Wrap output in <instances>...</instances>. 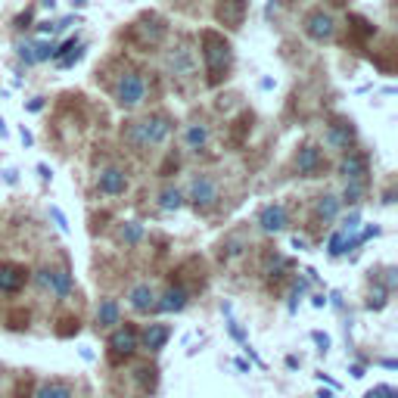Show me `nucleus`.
I'll return each instance as SVG.
<instances>
[{
	"label": "nucleus",
	"instance_id": "nucleus-1",
	"mask_svg": "<svg viewBox=\"0 0 398 398\" xmlns=\"http://www.w3.org/2000/svg\"><path fill=\"white\" fill-rule=\"evenodd\" d=\"M171 119L162 112L156 115H147V119H140V122H131L128 128H125V140L131 143L134 149H149V147H162L165 140L171 137Z\"/></svg>",
	"mask_w": 398,
	"mask_h": 398
},
{
	"label": "nucleus",
	"instance_id": "nucleus-49",
	"mask_svg": "<svg viewBox=\"0 0 398 398\" xmlns=\"http://www.w3.org/2000/svg\"><path fill=\"white\" fill-rule=\"evenodd\" d=\"M317 398H333V392L330 389H321V392H317Z\"/></svg>",
	"mask_w": 398,
	"mask_h": 398
},
{
	"label": "nucleus",
	"instance_id": "nucleus-28",
	"mask_svg": "<svg viewBox=\"0 0 398 398\" xmlns=\"http://www.w3.org/2000/svg\"><path fill=\"white\" fill-rule=\"evenodd\" d=\"M386 302H389V290L377 284V286L371 290V296H367V311H383Z\"/></svg>",
	"mask_w": 398,
	"mask_h": 398
},
{
	"label": "nucleus",
	"instance_id": "nucleus-52",
	"mask_svg": "<svg viewBox=\"0 0 398 398\" xmlns=\"http://www.w3.org/2000/svg\"><path fill=\"white\" fill-rule=\"evenodd\" d=\"M84 3H88V0H72V7H84Z\"/></svg>",
	"mask_w": 398,
	"mask_h": 398
},
{
	"label": "nucleus",
	"instance_id": "nucleus-20",
	"mask_svg": "<svg viewBox=\"0 0 398 398\" xmlns=\"http://www.w3.org/2000/svg\"><path fill=\"white\" fill-rule=\"evenodd\" d=\"M122 324V308L115 299H103L100 308H97V327L100 330H112V327Z\"/></svg>",
	"mask_w": 398,
	"mask_h": 398
},
{
	"label": "nucleus",
	"instance_id": "nucleus-39",
	"mask_svg": "<svg viewBox=\"0 0 398 398\" xmlns=\"http://www.w3.org/2000/svg\"><path fill=\"white\" fill-rule=\"evenodd\" d=\"M277 10H280V0H271V3H268V10H264V16H268V19H274V16H277Z\"/></svg>",
	"mask_w": 398,
	"mask_h": 398
},
{
	"label": "nucleus",
	"instance_id": "nucleus-16",
	"mask_svg": "<svg viewBox=\"0 0 398 398\" xmlns=\"http://www.w3.org/2000/svg\"><path fill=\"white\" fill-rule=\"evenodd\" d=\"M169 339H171V327L169 324H147V327H143V333H140V349L162 351Z\"/></svg>",
	"mask_w": 398,
	"mask_h": 398
},
{
	"label": "nucleus",
	"instance_id": "nucleus-46",
	"mask_svg": "<svg viewBox=\"0 0 398 398\" xmlns=\"http://www.w3.org/2000/svg\"><path fill=\"white\" fill-rule=\"evenodd\" d=\"M38 32H41V34H50V32H56V25H50V22H38Z\"/></svg>",
	"mask_w": 398,
	"mask_h": 398
},
{
	"label": "nucleus",
	"instance_id": "nucleus-47",
	"mask_svg": "<svg viewBox=\"0 0 398 398\" xmlns=\"http://www.w3.org/2000/svg\"><path fill=\"white\" fill-rule=\"evenodd\" d=\"M364 398H383V386H377V389L364 392Z\"/></svg>",
	"mask_w": 398,
	"mask_h": 398
},
{
	"label": "nucleus",
	"instance_id": "nucleus-22",
	"mask_svg": "<svg viewBox=\"0 0 398 398\" xmlns=\"http://www.w3.org/2000/svg\"><path fill=\"white\" fill-rule=\"evenodd\" d=\"M137 34H140V41L143 44H162V38H165V25H162V19H143L140 25H137Z\"/></svg>",
	"mask_w": 398,
	"mask_h": 398
},
{
	"label": "nucleus",
	"instance_id": "nucleus-31",
	"mask_svg": "<svg viewBox=\"0 0 398 398\" xmlns=\"http://www.w3.org/2000/svg\"><path fill=\"white\" fill-rule=\"evenodd\" d=\"M286 268V258L284 256H274L271 252L268 256V264H264V274H271V277H280V271Z\"/></svg>",
	"mask_w": 398,
	"mask_h": 398
},
{
	"label": "nucleus",
	"instance_id": "nucleus-33",
	"mask_svg": "<svg viewBox=\"0 0 398 398\" xmlns=\"http://www.w3.org/2000/svg\"><path fill=\"white\" fill-rule=\"evenodd\" d=\"M82 56H84V47H75V50H69V53L62 56V60H60V66H62V69H72L75 62L82 60Z\"/></svg>",
	"mask_w": 398,
	"mask_h": 398
},
{
	"label": "nucleus",
	"instance_id": "nucleus-3",
	"mask_svg": "<svg viewBox=\"0 0 398 398\" xmlns=\"http://www.w3.org/2000/svg\"><path fill=\"white\" fill-rule=\"evenodd\" d=\"M34 284H38V290L41 293H50L53 299H69L72 296V271H69V264H44V268H38V274H34Z\"/></svg>",
	"mask_w": 398,
	"mask_h": 398
},
{
	"label": "nucleus",
	"instance_id": "nucleus-43",
	"mask_svg": "<svg viewBox=\"0 0 398 398\" xmlns=\"http://www.w3.org/2000/svg\"><path fill=\"white\" fill-rule=\"evenodd\" d=\"M234 367H236V371H240V373H249V371H252V367L246 364L243 358H236V361H234Z\"/></svg>",
	"mask_w": 398,
	"mask_h": 398
},
{
	"label": "nucleus",
	"instance_id": "nucleus-11",
	"mask_svg": "<svg viewBox=\"0 0 398 398\" xmlns=\"http://www.w3.org/2000/svg\"><path fill=\"white\" fill-rule=\"evenodd\" d=\"M296 171L302 177H317L321 171H324V156H321V149L314 147V143H305L302 149L296 153Z\"/></svg>",
	"mask_w": 398,
	"mask_h": 398
},
{
	"label": "nucleus",
	"instance_id": "nucleus-17",
	"mask_svg": "<svg viewBox=\"0 0 398 398\" xmlns=\"http://www.w3.org/2000/svg\"><path fill=\"white\" fill-rule=\"evenodd\" d=\"M187 290H184L181 284L169 286V290L162 293V299H156V311H169V314H177V311L187 308Z\"/></svg>",
	"mask_w": 398,
	"mask_h": 398
},
{
	"label": "nucleus",
	"instance_id": "nucleus-53",
	"mask_svg": "<svg viewBox=\"0 0 398 398\" xmlns=\"http://www.w3.org/2000/svg\"><path fill=\"white\" fill-rule=\"evenodd\" d=\"M333 3H345V0H333Z\"/></svg>",
	"mask_w": 398,
	"mask_h": 398
},
{
	"label": "nucleus",
	"instance_id": "nucleus-30",
	"mask_svg": "<svg viewBox=\"0 0 398 398\" xmlns=\"http://www.w3.org/2000/svg\"><path fill=\"white\" fill-rule=\"evenodd\" d=\"M16 53H19V60L25 62V66H34V62H38V56H34V41H19L16 44Z\"/></svg>",
	"mask_w": 398,
	"mask_h": 398
},
{
	"label": "nucleus",
	"instance_id": "nucleus-41",
	"mask_svg": "<svg viewBox=\"0 0 398 398\" xmlns=\"http://www.w3.org/2000/svg\"><path fill=\"white\" fill-rule=\"evenodd\" d=\"M311 305H314V308H324V305H327L324 293H314V296H311Z\"/></svg>",
	"mask_w": 398,
	"mask_h": 398
},
{
	"label": "nucleus",
	"instance_id": "nucleus-35",
	"mask_svg": "<svg viewBox=\"0 0 398 398\" xmlns=\"http://www.w3.org/2000/svg\"><path fill=\"white\" fill-rule=\"evenodd\" d=\"M50 218L56 221V227H60L62 234H69V221H66V215H62V212L56 209V206H50Z\"/></svg>",
	"mask_w": 398,
	"mask_h": 398
},
{
	"label": "nucleus",
	"instance_id": "nucleus-51",
	"mask_svg": "<svg viewBox=\"0 0 398 398\" xmlns=\"http://www.w3.org/2000/svg\"><path fill=\"white\" fill-rule=\"evenodd\" d=\"M41 3H44V7H50V10L56 7V0H41Z\"/></svg>",
	"mask_w": 398,
	"mask_h": 398
},
{
	"label": "nucleus",
	"instance_id": "nucleus-23",
	"mask_svg": "<svg viewBox=\"0 0 398 398\" xmlns=\"http://www.w3.org/2000/svg\"><path fill=\"white\" fill-rule=\"evenodd\" d=\"M34 398H75V389L69 383H62V380H50V383H44L41 389L34 392Z\"/></svg>",
	"mask_w": 398,
	"mask_h": 398
},
{
	"label": "nucleus",
	"instance_id": "nucleus-24",
	"mask_svg": "<svg viewBox=\"0 0 398 398\" xmlns=\"http://www.w3.org/2000/svg\"><path fill=\"white\" fill-rule=\"evenodd\" d=\"M159 209L162 212H181L184 209V193L177 187H165L159 193Z\"/></svg>",
	"mask_w": 398,
	"mask_h": 398
},
{
	"label": "nucleus",
	"instance_id": "nucleus-36",
	"mask_svg": "<svg viewBox=\"0 0 398 398\" xmlns=\"http://www.w3.org/2000/svg\"><path fill=\"white\" fill-rule=\"evenodd\" d=\"M383 286H386V290H389V293L398 286V271H395V268H389V271H386V284H383Z\"/></svg>",
	"mask_w": 398,
	"mask_h": 398
},
{
	"label": "nucleus",
	"instance_id": "nucleus-9",
	"mask_svg": "<svg viewBox=\"0 0 398 398\" xmlns=\"http://www.w3.org/2000/svg\"><path fill=\"white\" fill-rule=\"evenodd\" d=\"M367 171H371L367 156L358 153V149H345L343 159H339V175H343L345 181H364Z\"/></svg>",
	"mask_w": 398,
	"mask_h": 398
},
{
	"label": "nucleus",
	"instance_id": "nucleus-8",
	"mask_svg": "<svg viewBox=\"0 0 398 398\" xmlns=\"http://www.w3.org/2000/svg\"><path fill=\"white\" fill-rule=\"evenodd\" d=\"M305 34L317 44L333 41V38H336V19H333L330 13H324V10H314V13L305 19Z\"/></svg>",
	"mask_w": 398,
	"mask_h": 398
},
{
	"label": "nucleus",
	"instance_id": "nucleus-10",
	"mask_svg": "<svg viewBox=\"0 0 398 398\" xmlns=\"http://www.w3.org/2000/svg\"><path fill=\"white\" fill-rule=\"evenodd\" d=\"M97 190H100L103 196H122L125 190H128V175H125L122 169H115V165L100 169L97 171Z\"/></svg>",
	"mask_w": 398,
	"mask_h": 398
},
{
	"label": "nucleus",
	"instance_id": "nucleus-45",
	"mask_svg": "<svg viewBox=\"0 0 398 398\" xmlns=\"http://www.w3.org/2000/svg\"><path fill=\"white\" fill-rule=\"evenodd\" d=\"M19 137H22V143H25V147H32V143H34L32 131H25V128H22V131H19Z\"/></svg>",
	"mask_w": 398,
	"mask_h": 398
},
{
	"label": "nucleus",
	"instance_id": "nucleus-25",
	"mask_svg": "<svg viewBox=\"0 0 398 398\" xmlns=\"http://www.w3.org/2000/svg\"><path fill=\"white\" fill-rule=\"evenodd\" d=\"M119 240H122L125 246H137L143 240V224L137 221H125L122 227H119Z\"/></svg>",
	"mask_w": 398,
	"mask_h": 398
},
{
	"label": "nucleus",
	"instance_id": "nucleus-40",
	"mask_svg": "<svg viewBox=\"0 0 398 398\" xmlns=\"http://www.w3.org/2000/svg\"><path fill=\"white\" fill-rule=\"evenodd\" d=\"M3 181H7V184H16V181H19V171H16V169H7V171H3Z\"/></svg>",
	"mask_w": 398,
	"mask_h": 398
},
{
	"label": "nucleus",
	"instance_id": "nucleus-15",
	"mask_svg": "<svg viewBox=\"0 0 398 398\" xmlns=\"http://www.w3.org/2000/svg\"><path fill=\"white\" fill-rule=\"evenodd\" d=\"M324 143L330 149H336V153H345V149L355 143V128H351V122H336L327 128L324 134Z\"/></svg>",
	"mask_w": 398,
	"mask_h": 398
},
{
	"label": "nucleus",
	"instance_id": "nucleus-26",
	"mask_svg": "<svg viewBox=\"0 0 398 398\" xmlns=\"http://www.w3.org/2000/svg\"><path fill=\"white\" fill-rule=\"evenodd\" d=\"M364 181H345V190H343V199L339 203H349V206H358L364 199Z\"/></svg>",
	"mask_w": 398,
	"mask_h": 398
},
{
	"label": "nucleus",
	"instance_id": "nucleus-5",
	"mask_svg": "<svg viewBox=\"0 0 398 398\" xmlns=\"http://www.w3.org/2000/svg\"><path fill=\"white\" fill-rule=\"evenodd\" d=\"M187 199L196 212H203L206 215V212H212L218 203H221V187H218V181L212 175H196L193 181H190Z\"/></svg>",
	"mask_w": 398,
	"mask_h": 398
},
{
	"label": "nucleus",
	"instance_id": "nucleus-2",
	"mask_svg": "<svg viewBox=\"0 0 398 398\" xmlns=\"http://www.w3.org/2000/svg\"><path fill=\"white\" fill-rule=\"evenodd\" d=\"M203 60H206V72H209V82L218 84L224 78V72L230 69V44L224 41L221 34L206 32L203 34Z\"/></svg>",
	"mask_w": 398,
	"mask_h": 398
},
{
	"label": "nucleus",
	"instance_id": "nucleus-29",
	"mask_svg": "<svg viewBox=\"0 0 398 398\" xmlns=\"http://www.w3.org/2000/svg\"><path fill=\"white\" fill-rule=\"evenodd\" d=\"M345 240H349V236H345L343 230H333L330 243H327V256H330V258H339V256H345Z\"/></svg>",
	"mask_w": 398,
	"mask_h": 398
},
{
	"label": "nucleus",
	"instance_id": "nucleus-6",
	"mask_svg": "<svg viewBox=\"0 0 398 398\" xmlns=\"http://www.w3.org/2000/svg\"><path fill=\"white\" fill-rule=\"evenodd\" d=\"M165 69H169L171 82H190V78H196V56L193 50L187 47V44H177L175 50H169V56H165Z\"/></svg>",
	"mask_w": 398,
	"mask_h": 398
},
{
	"label": "nucleus",
	"instance_id": "nucleus-42",
	"mask_svg": "<svg viewBox=\"0 0 398 398\" xmlns=\"http://www.w3.org/2000/svg\"><path fill=\"white\" fill-rule=\"evenodd\" d=\"M349 373H351L355 380H361V377H364V364H351V367H349Z\"/></svg>",
	"mask_w": 398,
	"mask_h": 398
},
{
	"label": "nucleus",
	"instance_id": "nucleus-37",
	"mask_svg": "<svg viewBox=\"0 0 398 398\" xmlns=\"http://www.w3.org/2000/svg\"><path fill=\"white\" fill-rule=\"evenodd\" d=\"M293 249L305 252V249H308V240H305V236H299V234H293Z\"/></svg>",
	"mask_w": 398,
	"mask_h": 398
},
{
	"label": "nucleus",
	"instance_id": "nucleus-44",
	"mask_svg": "<svg viewBox=\"0 0 398 398\" xmlns=\"http://www.w3.org/2000/svg\"><path fill=\"white\" fill-rule=\"evenodd\" d=\"M38 175H41L44 181H53V171H50L47 165H38Z\"/></svg>",
	"mask_w": 398,
	"mask_h": 398
},
{
	"label": "nucleus",
	"instance_id": "nucleus-4",
	"mask_svg": "<svg viewBox=\"0 0 398 398\" xmlns=\"http://www.w3.org/2000/svg\"><path fill=\"white\" fill-rule=\"evenodd\" d=\"M112 97L122 109H137L147 100V82H143V75L140 72H122L119 82H115V88H112Z\"/></svg>",
	"mask_w": 398,
	"mask_h": 398
},
{
	"label": "nucleus",
	"instance_id": "nucleus-7",
	"mask_svg": "<svg viewBox=\"0 0 398 398\" xmlns=\"http://www.w3.org/2000/svg\"><path fill=\"white\" fill-rule=\"evenodd\" d=\"M137 349H140V333L131 324L112 327V333H109V351H112V358H131Z\"/></svg>",
	"mask_w": 398,
	"mask_h": 398
},
{
	"label": "nucleus",
	"instance_id": "nucleus-50",
	"mask_svg": "<svg viewBox=\"0 0 398 398\" xmlns=\"http://www.w3.org/2000/svg\"><path fill=\"white\" fill-rule=\"evenodd\" d=\"M0 137H7V125H3V119H0Z\"/></svg>",
	"mask_w": 398,
	"mask_h": 398
},
{
	"label": "nucleus",
	"instance_id": "nucleus-14",
	"mask_svg": "<svg viewBox=\"0 0 398 398\" xmlns=\"http://www.w3.org/2000/svg\"><path fill=\"white\" fill-rule=\"evenodd\" d=\"M156 290L153 284H134L128 290V305L131 311H137V314H149V311H156Z\"/></svg>",
	"mask_w": 398,
	"mask_h": 398
},
{
	"label": "nucleus",
	"instance_id": "nucleus-32",
	"mask_svg": "<svg viewBox=\"0 0 398 398\" xmlns=\"http://www.w3.org/2000/svg\"><path fill=\"white\" fill-rule=\"evenodd\" d=\"M358 224H361V215H358V212H351V215L343 218V227H339V230H343L345 236H351V234H358Z\"/></svg>",
	"mask_w": 398,
	"mask_h": 398
},
{
	"label": "nucleus",
	"instance_id": "nucleus-19",
	"mask_svg": "<svg viewBox=\"0 0 398 398\" xmlns=\"http://www.w3.org/2000/svg\"><path fill=\"white\" fill-rule=\"evenodd\" d=\"M339 209H343V203H339V196H333V193H321L314 199V218L317 221H324V224L336 221Z\"/></svg>",
	"mask_w": 398,
	"mask_h": 398
},
{
	"label": "nucleus",
	"instance_id": "nucleus-18",
	"mask_svg": "<svg viewBox=\"0 0 398 398\" xmlns=\"http://www.w3.org/2000/svg\"><path fill=\"white\" fill-rule=\"evenodd\" d=\"M246 7H249L246 0H221V3H218V19H221L227 28H240L243 25Z\"/></svg>",
	"mask_w": 398,
	"mask_h": 398
},
{
	"label": "nucleus",
	"instance_id": "nucleus-21",
	"mask_svg": "<svg viewBox=\"0 0 398 398\" xmlns=\"http://www.w3.org/2000/svg\"><path fill=\"white\" fill-rule=\"evenodd\" d=\"M209 137H212V131H209V125H203V122L187 125V131H184V143H187V149H196V153L206 149Z\"/></svg>",
	"mask_w": 398,
	"mask_h": 398
},
{
	"label": "nucleus",
	"instance_id": "nucleus-27",
	"mask_svg": "<svg viewBox=\"0 0 398 398\" xmlns=\"http://www.w3.org/2000/svg\"><path fill=\"white\" fill-rule=\"evenodd\" d=\"M243 249H246V240H240V236H230V240H224V243H221V258H224V262H230V258L243 256Z\"/></svg>",
	"mask_w": 398,
	"mask_h": 398
},
{
	"label": "nucleus",
	"instance_id": "nucleus-34",
	"mask_svg": "<svg viewBox=\"0 0 398 398\" xmlns=\"http://www.w3.org/2000/svg\"><path fill=\"white\" fill-rule=\"evenodd\" d=\"M311 339H314V343H317V349H321V355H327V351H330V336H327V333L314 330V333H311Z\"/></svg>",
	"mask_w": 398,
	"mask_h": 398
},
{
	"label": "nucleus",
	"instance_id": "nucleus-38",
	"mask_svg": "<svg viewBox=\"0 0 398 398\" xmlns=\"http://www.w3.org/2000/svg\"><path fill=\"white\" fill-rule=\"evenodd\" d=\"M44 109V97H34L32 103H28V112H41Z\"/></svg>",
	"mask_w": 398,
	"mask_h": 398
},
{
	"label": "nucleus",
	"instance_id": "nucleus-12",
	"mask_svg": "<svg viewBox=\"0 0 398 398\" xmlns=\"http://www.w3.org/2000/svg\"><path fill=\"white\" fill-rule=\"evenodd\" d=\"M286 224H290V212L284 203H271L258 212V227L264 234H280V230H286Z\"/></svg>",
	"mask_w": 398,
	"mask_h": 398
},
{
	"label": "nucleus",
	"instance_id": "nucleus-13",
	"mask_svg": "<svg viewBox=\"0 0 398 398\" xmlns=\"http://www.w3.org/2000/svg\"><path fill=\"white\" fill-rule=\"evenodd\" d=\"M28 284V271L22 264H0V296H16Z\"/></svg>",
	"mask_w": 398,
	"mask_h": 398
},
{
	"label": "nucleus",
	"instance_id": "nucleus-48",
	"mask_svg": "<svg viewBox=\"0 0 398 398\" xmlns=\"http://www.w3.org/2000/svg\"><path fill=\"white\" fill-rule=\"evenodd\" d=\"M286 367H290V371H296V367H299V358L290 355V358H286Z\"/></svg>",
	"mask_w": 398,
	"mask_h": 398
}]
</instances>
